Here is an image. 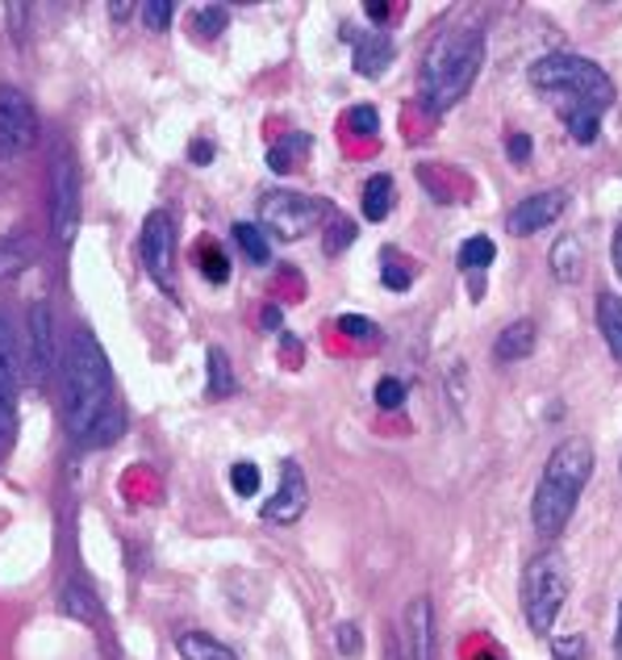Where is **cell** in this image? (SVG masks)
<instances>
[{
  "label": "cell",
  "instance_id": "6da1fadb",
  "mask_svg": "<svg viewBox=\"0 0 622 660\" xmlns=\"http://www.w3.org/2000/svg\"><path fill=\"white\" fill-rule=\"evenodd\" d=\"M109 406H113L109 401V360H104L97 334L88 327H76L59 356V414H63L71 439L84 443Z\"/></svg>",
  "mask_w": 622,
  "mask_h": 660
},
{
  "label": "cell",
  "instance_id": "7a4b0ae2",
  "mask_svg": "<svg viewBox=\"0 0 622 660\" xmlns=\"http://www.w3.org/2000/svg\"><path fill=\"white\" fill-rule=\"evenodd\" d=\"M484 59V30L476 21H451L422 54V101L431 113H443L464 97Z\"/></svg>",
  "mask_w": 622,
  "mask_h": 660
},
{
  "label": "cell",
  "instance_id": "3957f363",
  "mask_svg": "<svg viewBox=\"0 0 622 660\" xmlns=\"http://www.w3.org/2000/svg\"><path fill=\"white\" fill-rule=\"evenodd\" d=\"M598 469L593 460V443L572 434L564 439L552 456H548V469L539 477L535 502H531V522L543 539H555L564 527H569L572 510L581 502V489L589 486V477Z\"/></svg>",
  "mask_w": 622,
  "mask_h": 660
},
{
  "label": "cell",
  "instance_id": "277c9868",
  "mask_svg": "<svg viewBox=\"0 0 622 660\" xmlns=\"http://www.w3.org/2000/svg\"><path fill=\"white\" fill-rule=\"evenodd\" d=\"M531 84L539 92H552L564 101V118L589 113V118H602V109L614 101V84L602 68H593L589 59L576 54H548L531 68Z\"/></svg>",
  "mask_w": 622,
  "mask_h": 660
},
{
  "label": "cell",
  "instance_id": "5b68a950",
  "mask_svg": "<svg viewBox=\"0 0 622 660\" xmlns=\"http://www.w3.org/2000/svg\"><path fill=\"white\" fill-rule=\"evenodd\" d=\"M564 602H569V564H564V557H555V552L531 557L526 577H522V610H526L531 631L548 636Z\"/></svg>",
  "mask_w": 622,
  "mask_h": 660
},
{
  "label": "cell",
  "instance_id": "8992f818",
  "mask_svg": "<svg viewBox=\"0 0 622 660\" xmlns=\"http://www.w3.org/2000/svg\"><path fill=\"white\" fill-rule=\"evenodd\" d=\"M260 222L277 239L284 243H297V239H305L318 222H322V201H313V197H301V192H268L260 201Z\"/></svg>",
  "mask_w": 622,
  "mask_h": 660
},
{
  "label": "cell",
  "instance_id": "52a82bcc",
  "mask_svg": "<svg viewBox=\"0 0 622 660\" xmlns=\"http://www.w3.org/2000/svg\"><path fill=\"white\" fill-rule=\"evenodd\" d=\"M38 142V113L30 97L13 84H0V159L26 156Z\"/></svg>",
  "mask_w": 622,
  "mask_h": 660
},
{
  "label": "cell",
  "instance_id": "ba28073f",
  "mask_svg": "<svg viewBox=\"0 0 622 660\" xmlns=\"http://www.w3.org/2000/svg\"><path fill=\"white\" fill-rule=\"evenodd\" d=\"M142 268H147V277L156 280L159 289L168 297H175V227L172 218L163 213V209H156L151 218H147V227H142Z\"/></svg>",
  "mask_w": 622,
  "mask_h": 660
},
{
  "label": "cell",
  "instance_id": "9c48e42d",
  "mask_svg": "<svg viewBox=\"0 0 622 660\" xmlns=\"http://www.w3.org/2000/svg\"><path fill=\"white\" fill-rule=\"evenodd\" d=\"M51 197H54V239H59V243H71L76 230H80L84 189H80V168H76V159H71L68 151L54 159Z\"/></svg>",
  "mask_w": 622,
  "mask_h": 660
},
{
  "label": "cell",
  "instance_id": "30bf717a",
  "mask_svg": "<svg viewBox=\"0 0 622 660\" xmlns=\"http://www.w3.org/2000/svg\"><path fill=\"white\" fill-rule=\"evenodd\" d=\"M51 368H54V318L47 301H34L30 318H26V377L34 384H42L51 377Z\"/></svg>",
  "mask_w": 622,
  "mask_h": 660
},
{
  "label": "cell",
  "instance_id": "8fae6325",
  "mask_svg": "<svg viewBox=\"0 0 622 660\" xmlns=\"http://www.w3.org/2000/svg\"><path fill=\"white\" fill-rule=\"evenodd\" d=\"M305 506H310L305 472H301L297 460H284V464H280V493L260 506V519L277 522V527H289V522H297L301 514H305Z\"/></svg>",
  "mask_w": 622,
  "mask_h": 660
},
{
  "label": "cell",
  "instance_id": "7c38bea8",
  "mask_svg": "<svg viewBox=\"0 0 622 660\" xmlns=\"http://www.w3.org/2000/svg\"><path fill=\"white\" fill-rule=\"evenodd\" d=\"M569 206V192L564 189H548V192H535V197H522L519 206L510 209V218H505V230L510 234H539L543 227H552L555 218L564 213Z\"/></svg>",
  "mask_w": 622,
  "mask_h": 660
},
{
  "label": "cell",
  "instance_id": "4fadbf2b",
  "mask_svg": "<svg viewBox=\"0 0 622 660\" xmlns=\"http://www.w3.org/2000/svg\"><path fill=\"white\" fill-rule=\"evenodd\" d=\"M405 636H410V660H434V607L427 593H418L405 607Z\"/></svg>",
  "mask_w": 622,
  "mask_h": 660
},
{
  "label": "cell",
  "instance_id": "5bb4252c",
  "mask_svg": "<svg viewBox=\"0 0 622 660\" xmlns=\"http://www.w3.org/2000/svg\"><path fill=\"white\" fill-rule=\"evenodd\" d=\"M535 339H539L535 322H531V318H519V322H510V327L498 334V343H493V356H498L502 364L526 360V356L535 351Z\"/></svg>",
  "mask_w": 622,
  "mask_h": 660
},
{
  "label": "cell",
  "instance_id": "9a60e30c",
  "mask_svg": "<svg viewBox=\"0 0 622 660\" xmlns=\"http://www.w3.org/2000/svg\"><path fill=\"white\" fill-rule=\"evenodd\" d=\"M393 63V42L384 34H363L355 38V54H351V68L368 76V80H377L384 68Z\"/></svg>",
  "mask_w": 622,
  "mask_h": 660
},
{
  "label": "cell",
  "instance_id": "2e32d148",
  "mask_svg": "<svg viewBox=\"0 0 622 660\" xmlns=\"http://www.w3.org/2000/svg\"><path fill=\"white\" fill-rule=\"evenodd\" d=\"M548 263H552V277L560 280V284H576L581 272H585V247H581V239H576V234H560Z\"/></svg>",
  "mask_w": 622,
  "mask_h": 660
},
{
  "label": "cell",
  "instance_id": "e0dca14e",
  "mask_svg": "<svg viewBox=\"0 0 622 660\" xmlns=\"http://www.w3.org/2000/svg\"><path fill=\"white\" fill-rule=\"evenodd\" d=\"M38 260V243L30 234H4L0 239V280L18 277Z\"/></svg>",
  "mask_w": 622,
  "mask_h": 660
},
{
  "label": "cell",
  "instance_id": "ac0fdd59",
  "mask_svg": "<svg viewBox=\"0 0 622 660\" xmlns=\"http://www.w3.org/2000/svg\"><path fill=\"white\" fill-rule=\"evenodd\" d=\"M18 372H21L18 330L9 322V313L0 310V389H18Z\"/></svg>",
  "mask_w": 622,
  "mask_h": 660
},
{
  "label": "cell",
  "instance_id": "d6986e66",
  "mask_svg": "<svg viewBox=\"0 0 622 660\" xmlns=\"http://www.w3.org/2000/svg\"><path fill=\"white\" fill-rule=\"evenodd\" d=\"M393 206H398V184H393V176H372V180L363 184V218H368V222H381V218H389Z\"/></svg>",
  "mask_w": 622,
  "mask_h": 660
},
{
  "label": "cell",
  "instance_id": "ffe728a7",
  "mask_svg": "<svg viewBox=\"0 0 622 660\" xmlns=\"http://www.w3.org/2000/svg\"><path fill=\"white\" fill-rule=\"evenodd\" d=\"M598 327L605 334V348L622 364V297L602 293L598 297Z\"/></svg>",
  "mask_w": 622,
  "mask_h": 660
},
{
  "label": "cell",
  "instance_id": "44dd1931",
  "mask_svg": "<svg viewBox=\"0 0 622 660\" xmlns=\"http://www.w3.org/2000/svg\"><path fill=\"white\" fill-rule=\"evenodd\" d=\"M59 607L68 610L71 619H80V623H101V602H97V593L80 586V581H68L63 593H59Z\"/></svg>",
  "mask_w": 622,
  "mask_h": 660
},
{
  "label": "cell",
  "instance_id": "7402d4cb",
  "mask_svg": "<svg viewBox=\"0 0 622 660\" xmlns=\"http://www.w3.org/2000/svg\"><path fill=\"white\" fill-rule=\"evenodd\" d=\"M175 648H180L184 660H239L222 640H213L205 631H184V636L175 640Z\"/></svg>",
  "mask_w": 622,
  "mask_h": 660
},
{
  "label": "cell",
  "instance_id": "603a6c76",
  "mask_svg": "<svg viewBox=\"0 0 622 660\" xmlns=\"http://www.w3.org/2000/svg\"><path fill=\"white\" fill-rule=\"evenodd\" d=\"M234 243L247 251V260L255 263V268L272 263V247H268V234H263V227H255V222H239V227H234Z\"/></svg>",
  "mask_w": 622,
  "mask_h": 660
},
{
  "label": "cell",
  "instance_id": "cb8c5ba5",
  "mask_svg": "<svg viewBox=\"0 0 622 660\" xmlns=\"http://www.w3.org/2000/svg\"><path fill=\"white\" fill-rule=\"evenodd\" d=\"M209 364V398H230L234 393V372H230V356L222 348L205 351Z\"/></svg>",
  "mask_w": 622,
  "mask_h": 660
},
{
  "label": "cell",
  "instance_id": "d4e9b609",
  "mask_svg": "<svg viewBox=\"0 0 622 660\" xmlns=\"http://www.w3.org/2000/svg\"><path fill=\"white\" fill-rule=\"evenodd\" d=\"M493 256H498L493 239L472 234V239H464V247H460V268H464V272H484V268L493 263Z\"/></svg>",
  "mask_w": 622,
  "mask_h": 660
},
{
  "label": "cell",
  "instance_id": "484cf974",
  "mask_svg": "<svg viewBox=\"0 0 622 660\" xmlns=\"http://www.w3.org/2000/svg\"><path fill=\"white\" fill-rule=\"evenodd\" d=\"M126 431V414H121L118 406H109V410H104L101 418H97V427H92V431H88V448H104V443H113V439H118V434Z\"/></svg>",
  "mask_w": 622,
  "mask_h": 660
},
{
  "label": "cell",
  "instance_id": "4316f807",
  "mask_svg": "<svg viewBox=\"0 0 622 660\" xmlns=\"http://www.w3.org/2000/svg\"><path fill=\"white\" fill-rule=\"evenodd\" d=\"M201 277L209 280V284H225L230 280V260H225L218 247H201Z\"/></svg>",
  "mask_w": 622,
  "mask_h": 660
},
{
  "label": "cell",
  "instance_id": "83f0119b",
  "mask_svg": "<svg viewBox=\"0 0 622 660\" xmlns=\"http://www.w3.org/2000/svg\"><path fill=\"white\" fill-rule=\"evenodd\" d=\"M192 21H197V34L201 38H218L225 30V9L222 4H201V9H197V13H192Z\"/></svg>",
  "mask_w": 622,
  "mask_h": 660
},
{
  "label": "cell",
  "instance_id": "f1b7e54d",
  "mask_svg": "<svg viewBox=\"0 0 622 660\" xmlns=\"http://www.w3.org/2000/svg\"><path fill=\"white\" fill-rule=\"evenodd\" d=\"M381 280H384V289H393V293H405V289L414 284V272H410V268H401V263L393 260V251H384Z\"/></svg>",
  "mask_w": 622,
  "mask_h": 660
},
{
  "label": "cell",
  "instance_id": "f546056e",
  "mask_svg": "<svg viewBox=\"0 0 622 660\" xmlns=\"http://www.w3.org/2000/svg\"><path fill=\"white\" fill-rule=\"evenodd\" d=\"M172 13H175L172 0H151V4H142V26L156 30V34H163V30L172 26Z\"/></svg>",
  "mask_w": 622,
  "mask_h": 660
},
{
  "label": "cell",
  "instance_id": "4dcf8cb0",
  "mask_svg": "<svg viewBox=\"0 0 622 660\" xmlns=\"http://www.w3.org/2000/svg\"><path fill=\"white\" fill-rule=\"evenodd\" d=\"M230 486H234L239 498H251V493L260 489V469H255L251 460H239V464L230 469Z\"/></svg>",
  "mask_w": 622,
  "mask_h": 660
},
{
  "label": "cell",
  "instance_id": "1f68e13d",
  "mask_svg": "<svg viewBox=\"0 0 622 660\" xmlns=\"http://www.w3.org/2000/svg\"><path fill=\"white\" fill-rule=\"evenodd\" d=\"M347 126H351L355 134H363V139H372V134L381 130V113H377L372 104H355V109L347 113Z\"/></svg>",
  "mask_w": 622,
  "mask_h": 660
},
{
  "label": "cell",
  "instance_id": "d6a6232c",
  "mask_svg": "<svg viewBox=\"0 0 622 660\" xmlns=\"http://www.w3.org/2000/svg\"><path fill=\"white\" fill-rule=\"evenodd\" d=\"M377 406H381V410H401V406H405V381L381 377V381H377Z\"/></svg>",
  "mask_w": 622,
  "mask_h": 660
},
{
  "label": "cell",
  "instance_id": "836d02e7",
  "mask_svg": "<svg viewBox=\"0 0 622 660\" xmlns=\"http://www.w3.org/2000/svg\"><path fill=\"white\" fill-rule=\"evenodd\" d=\"M564 122H569L572 142H581V147L598 142V130H602V122H598V118H589V113H576V118H564Z\"/></svg>",
  "mask_w": 622,
  "mask_h": 660
},
{
  "label": "cell",
  "instance_id": "e575fe53",
  "mask_svg": "<svg viewBox=\"0 0 622 660\" xmlns=\"http://www.w3.org/2000/svg\"><path fill=\"white\" fill-rule=\"evenodd\" d=\"M334 643H339V652H343V657H360L363 652V631L355 623H339V631H334Z\"/></svg>",
  "mask_w": 622,
  "mask_h": 660
},
{
  "label": "cell",
  "instance_id": "d590c367",
  "mask_svg": "<svg viewBox=\"0 0 622 660\" xmlns=\"http://www.w3.org/2000/svg\"><path fill=\"white\" fill-rule=\"evenodd\" d=\"M552 657L555 660H585V640H581V636H560V640H552Z\"/></svg>",
  "mask_w": 622,
  "mask_h": 660
},
{
  "label": "cell",
  "instance_id": "8d00e7d4",
  "mask_svg": "<svg viewBox=\"0 0 622 660\" xmlns=\"http://www.w3.org/2000/svg\"><path fill=\"white\" fill-rule=\"evenodd\" d=\"M339 330L351 334V339H372V334H377V327H372L363 313H343V318H339Z\"/></svg>",
  "mask_w": 622,
  "mask_h": 660
},
{
  "label": "cell",
  "instance_id": "74e56055",
  "mask_svg": "<svg viewBox=\"0 0 622 660\" xmlns=\"http://www.w3.org/2000/svg\"><path fill=\"white\" fill-rule=\"evenodd\" d=\"M297 139H301V134H297ZM297 139L293 142H280V147H272V151H268V168H272V172H289V168H293V156H289V151L297 147Z\"/></svg>",
  "mask_w": 622,
  "mask_h": 660
},
{
  "label": "cell",
  "instance_id": "f35d334b",
  "mask_svg": "<svg viewBox=\"0 0 622 660\" xmlns=\"http://www.w3.org/2000/svg\"><path fill=\"white\" fill-rule=\"evenodd\" d=\"M505 147H510V159H514V163H526V159H531V151H535L531 134H510V142H505Z\"/></svg>",
  "mask_w": 622,
  "mask_h": 660
},
{
  "label": "cell",
  "instance_id": "ab89813d",
  "mask_svg": "<svg viewBox=\"0 0 622 660\" xmlns=\"http://www.w3.org/2000/svg\"><path fill=\"white\" fill-rule=\"evenodd\" d=\"M351 234H355V222H347V218H339V227H334V234H330V251H343Z\"/></svg>",
  "mask_w": 622,
  "mask_h": 660
},
{
  "label": "cell",
  "instance_id": "60d3db41",
  "mask_svg": "<svg viewBox=\"0 0 622 660\" xmlns=\"http://www.w3.org/2000/svg\"><path fill=\"white\" fill-rule=\"evenodd\" d=\"M189 159H192V163H197V168H205L209 159H213V142H205V139H201V142H192V147H189Z\"/></svg>",
  "mask_w": 622,
  "mask_h": 660
},
{
  "label": "cell",
  "instance_id": "b9f144b4",
  "mask_svg": "<svg viewBox=\"0 0 622 660\" xmlns=\"http://www.w3.org/2000/svg\"><path fill=\"white\" fill-rule=\"evenodd\" d=\"M280 322H284V313H280L277 306H263V313H260V327H263V330H280Z\"/></svg>",
  "mask_w": 622,
  "mask_h": 660
},
{
  "label": "cell",
  "instance_id": "7bdbcfd3",
  "mask_svg": "<svg viewBox=\"0 0 622 660\" xmlns=\"http://www.w3.org/2000/svg\"><path fill=\"white\" fill-rule=\"evenodd\" d=\"M610 256H614V272H619V280H622V227L614 230V247H610Z\"/></svg>",
  "mask_w": 622,
  "mask_h": 660
},
{
  "label": "cell",
  "instance_id": "ee69618b",
  "mask_svg": "<svg viewBox=\"0 0 622 660\" xmlns=\"http://www.w3.org/2000/svg\"><path fill=\"white\" fill-rule=\"evenodd\" d=\"M389 13H393V9H389V4H381V0H372V4H368V18L384 21V18H389Z\"/></svg>",
  "mask_w": 622,
  "mask_h": 660
},
{
  "label": "cell",
  "instance_id": "f6af8a7d",
  "mask_svg": "<svg viewBox=\"0 0 622 660\" xmlns=\"http://www.w3.org/2000/svg\"><path fill=\"white\" fill-rule=\"evenodd\" d=\"M109 13H113V18H126V13H130V4H126V0H113V4H109Z\"/></svg>",
  "mask_w": 622,
  "mask_h": 660
},
{
  "label": "cell",
  "instance_id": "bcb514c9",
  "mask_svg": "<svg viewBox=\"0 0 622 660\" xmlns=\"http://www.w3.org/2000/svg\"><path fill=\"white\" fill-rule=\"evenodd\" d=\"M614 652H619V660H622V607H619V640H614Z\"/></svg>",
  "mask_w": 622,
  "mask_h": 660
},
{
  "label": "cell",
  "instance_id": "7dc6e473",
  "mask_svg": "<svg viewBox=\"0 0 622 660\" xmlns=\"http://www.w3.org/2000/svg\"><path fill=\"white\" fill-rule=\"evenodd\" d=\"M393 660H405V657H393Z\"/></svg>",
  "mask_w": 622,
  "mask_h": 660
}]
</instances>
